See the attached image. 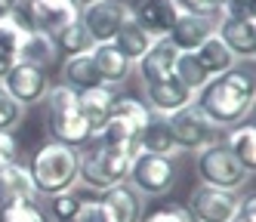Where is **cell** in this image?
I'll use <instances>...</instances> for the list:
<instances>
[{
	"instance_id": "9",
	"label": "cell",
	"mask_w": 256,
	"mask_h": 222,
	"mask_svg": "<svg viewBox=\"0 0 256 222\" xmlns=\"http://www.w3.org/2000/svg\"><path fill=\"white\" fill-rule=\"evenodd\" d=\"M244 200L238 198V192L213 188V185H194L188 194V216L192 222H232L241 213Z\"/></svg>"
},
{
	"instance_id": "5",
	"label": "cell",
	"mask_w": 256,
	"mask_h": 222,
	"mask_svg": "<svg viewBox=\"0 0 256 222\" xmlns=\"http://www.w3.org/2000/svg\"><path fill=\"white\" fill-rule=\"evenodd\" d=\"M130 164H133V154L120 152V148H108L93 139L80 152V182L93 192H105L112 185L126 182Z\"/></svg>"
},
{
	"instance_id": "13",
	"label": "cell",
	"mask_w": 256,
	"mask_h": 222,
	"mask_svg": "<svg viewBox=\"0 0 256 222\" xmlns=\"http://www.w3.org/2000/svg\"><path fill=\"white\" fill-rule=\"evenodd\" d=\"M96 204H99L102 222H139L142 213H145L142 210V194L130 182H120V185H112V188L99 192Z\"/></svg>"
},
{
	"instance_id": "26",
	"label": "cell",
	"mask_w": 256,
	"mask_h": 222,
	"mask_svg": "<svg viewBox=\"0 0 256 222\" xmlns=\"http://www.w3.org/2000/svg\"><path fill=\"white\" fill-rule=\"evenodd\" d=\"M56 46H52V37L38 31V28H28L25 31V40H22V50H19V62H28V65H38V68H50L56 62Z\"/></svg>"
},
{
	"instance_id": "16",
	"label": "cell",
	"mask_w": 256,
	"mask_h": 222,
	"mask_svg": "<svg viewBox=\"0 0 256 222\" xmlns=\"http://www.w3.org/2000/svg\"><path fill=\"white\" fill-rule=\"evenodd\" d=\"M216 34L234 59H253L256 56V18H228L216 16Z\"/></svg>"
},
{
	"instance_id": "24",
	"label": "cell",
	"mask_w": 256,
	"mask_h": 222,
	"mask_svg": "<svg viewBox=\"0 0 256 222\" xmlns=\"http://www.w3.org/2000/svg\"><path fill=\"white\" fill-rule=\"evenodd\" d=\"M194 56H198L200 68H204L210 78H216V74H226V71H232V68L238 65V59L232 56V50L219 40V34H210L207 40L194 50Z\"/></svg>"
},
{
	"instance_id": "31",
	"label": "cell",
	"mask_w": 256,
	"mask_h": 222,
	"mask_svg": "<svg viewBox=\"0 0 256 222\" xmlns=\"http://www.w3.org/2000/svg\"><path fill=\"white\" fill-rule=\"evenodd\" d=\"M22 118H25V108L4 90V84H0V130L12 133V130L22 124Z\"/></svg>"
},
{
	"instance_id": "34",
	"label": "cell",
	"mask_w": 256,
	"mask_h": 222,
	"mask_svg": "<svg viewBox=\"0 0 256 222\" xmlns=\"http://www.w3.org/2000/svg\"><path fill=\"white\" fill-rule=\"evenodd\" d=\"M179 12H192V16H210L216 18L219 16V6L222 0H173Z\"/></svg>"
},
{
	"instance_id": "8",
	"label": "cell",
	"mask_w": 256,
	"mask_h": 222,
	"mask_svg": "<svg viewBox=\"0 0 256 222\" xmlns=\"http://www.w3.org/2000/svg\"><path fill=\"white\" fill-rule=\"evenodd\" d=\"M126 182H130L139 194L160 198V194H167L176 185V164H173V158L139 152L133 158V164H130V176H126Z\"/></svg>"
},
{
	"instance_id": "36",
	"label": "cell",
	"mask_w": 256,
	"mask_h": 222,
	"mask_svg": "<svg viewBox=\"0 0 256 222\" xmlns=\"http://www.w3.org/2000/svg\"><path fill=\"white\" fill-rule=\"evenodd\" d=\"M16 158H19V142H16L12 133L0 130V164H12Z\"/></svg>"
},
{
	"instance_id": "35",
	"label": "cell",
	"mask_w": 256,
	"mask_h": 222,
	"mask_svg": "<svg viewBox=\"0 0 256 222\" xmlns=\"http://www.w3.org/2000/svg\"><path fill=\"white\" fill-rule=\"evenodd\" d=\"M219 16H228V18H253V0H222Z\"/></svg>"
},
{
	"instance_id": "3",
	"label": "cell",
	"mask_w": 256,
	"mask_h": 222,
	"mask_svg": "<svg viewBox=\"0 0 256 222\" xmlns=\"http://www.w3.org/2000/svg\"><path fill=\"white\" fill-rule=\"evenodd\" d=\"M44 99H46V133L52 142H62L68 148H84L96 139L86 118L80 114L74 90L59 84V86H50Z\"/></svg>"
},
{
	"instance_id": "7",
	"label": "cell",
	"mask_w": 256,
	"mask_h": 222,
	"mask_svg": "<svg viewBox=\"0 0 256 222\" xmlns=\"http://www.w3.org/2000/svg\"><path fill=\"white\" fill-rule=\"evenodd\" d=\"M167 124H170V133H173V142H176L179 152H204L207 145L222 142V130L213 126L204 114H200L194 102L179 108L176 114H170Z\"/></svg>"
},
{
	"instance_id": "39",
	"label": "cell",
	"mask_w": 256,
	"mask_h": 222,
	"mask_svg": "<svg viewBox=\"0 0 256 222\" xmlns=\"http://www.w3.org/2000/svg\"><path fill=\"white\" fill-rule=\"evenodd\" d=\"M4 4H6V6H12V10H19V6L25 4V0H4Z\"/></svg>"
},
{
	"instance_id": "28",
	"label": "cell",
	"mask_w": 256,
	"mask_h": 222,
	"mask_svg": "<svg viewBox=\"0 0 256 222\" xmlns=\"http://www.w3.org/2000/svg\"><path fill=\"white\" fill-rule=\"evenodd\" d=\"M50 37H52L56 52H65V59H68V56H80V52L93 50V40H90L86 28L80 25V18H78V22H71V25H65V28H59L56 34H50Z\"/></svg>"
},
{
	"instance_id": "6",
	"label": "cell",
	"mask_w": 256,
	"mask_h": 222,
	"mask_svg": "<svg viewBox=\"0 0 256 222\" xmlns=\"http://www.w3.org/2000/svg\"><path fill=\"white\" fill-rule=\"evenodd\" d=\"M198 179H200V185L238 192L247 185L250 173L234 160V154L226 148V142H213L204 152H198Z\"/></svg>"
},
{
	"instance_id": "25",
	"label": "cell",
	"mask_w": 256,
	"mask_h": 222,
	"mask_svg": "<svg viewBox=\"0 0 256 222\" xmlns=\"http://www.w3.org/2000/svg\"><path fill=\"white\" fill-rule=\"evenodd\" d=\"M226 148L247 173L256 170V126L253 124H234L226 136Z\"/></svg>"
},
{
	"instance_id": "21",
	"label": "cell",
	"mask_w": 256,
	"mask_h": 222,
	"mask_svg": "<svg viewBox=\"0 0 256 222\" xmlns=\"http://www.w3.org/2000/svg\"><path fill=\"white\" fill-rule=\"evenodd\" d=\"M114 99H118L114 86H105V84H99V86H93V90H84V92H78L80 114L86 118L90 130H93V136H96L99 130L105 126V120L112 118V105H114Z\"/></svg>"
},
{
	"instance_id": "19",
	"label": "cell",
	"mask_w": 256,
	"mask_h": 222,
	"mask_svg": "<svg viewBox=\"0 0 256 222\" xmlns=\"http://www.w3.org/2000/svg\"><path fill=\"white\" fill-rule=\"evenodd\" d=\"M176 56H179V50L167 40V37H164V40H154V44L148 46V52H145L142 59L136 62L142 84H154V80H167V78H173Z\"/></svg>"
},
{
	"instance_id": "17",
	"label": "cell",
	"mask_w": 256,
	"mask_h": 222,
	"mask_svg": "<svg viewBox=\"0 0 256 222\" xmlns=\"http://www.w3.org/2000/svg\"><path fill=\"white\" fill-rule=\"evenodd\" d=\"M210 34H216V18L179 12L176 22H173V28H170V34H167V40H170L179 52H194Z\"/></svg>"
},
{
	"instance_id": "2",
	"label": "cell",
	"mask_w": 256,
	"mask_h": 222,
	"mask_svg": "<svg viewBox=\"0 0 256 222\" xmlns=\"http://www.w3.org/2000/svg\"><path fill=\"white\" fill-rule=\"evenodd\" d=\"M28 176L38 194H62L80 182V148H68L62 142H44L28 158Z\"/></svg>"
},
{
	"instance_id": "18",
	"label": "cell",
	"mask_w": 256,
	"mask_h": 222,
	"mask_svg": "<svg viewBox=\"0 0 256 222\" xmlns=\"http://www.w3.org/2000/svg\"><path fill=\"white\" fill-rule=\"evenodd\" d=\"M34 198H38V192H34V182L28 176V166L19 160L0 164V210L22 200H34Z\"/></svg>"
},
{
	"instance_id": "32",
	"label": "cell",
	"mask_w": 256,
	"mask_h": 222,
	"mask_svg": "<svg viewBox=\"0 0 256 222\" xmlns=\"http://www.w3.org/2000/svg\"><path fill=\"white\" fill-rule=\"evenodd\" d=\"M78 204H80V198H74L71 192L52 194L50 198V219L52 222H71V216L78 213Z\"/></svg>"
},
{
	"instance_id": "29",
	"label": "cell",
	"mask_w": 256,
	"mask_h": 222,
	"mask_svg": "<svg viewBox=\"0 0 256 222\" xmlns=\"http://www.w3.org/2000/svg\"><path fill=\"white\" fill-rule=\"evenodd\" d=\"M173 78H176L182 86H188L192 92H198L200 86L210 80V74L200 68V62H198L194 52H179V56H176V65H173Z\"/></svg>"
},
{
	"instance_id": "23",
	"label": "cell",
	"mask_w": 256,
	"mask_h": 222,
	"mask_svg": "<svg viewBox=\"0 0 256 222\" xmlns=\"http://www.w3.org/2000/svg\"><path fill=\"white\" fill-rule=\"evenodd\" d=\"M139 152H148V154H164V158H173L179 148L173 142V133H170V124L167 118L160 114H152L148 124H145L142 136H139Z\"/></svg>"
},
{
	"instance_id": "40",
	"label": "cell",
	"mask_w": 256,
	"mask_h": 222,
	"mask_svg": "<svg viewBox=\"0 0 256 222\" xmlns=\"http://www.w3.org/2000/svg\"><path fill=\"white\" fill-rule=\"evenodd\" d=\"M78 4H80V6H86V4H96V0H78Z\"/></svg>"
},
{
	"instance_id": "22",
	"label": "cell",
	"mask_w": 256,
	"mask_h": 222,
	"mask_svg": "<svg viewBox=\"0 0 256 222\" xmlns=\"http://www.w3.org/2000/svg\"><path fill=\"white\" fill-rule=\"evenodd\" d=\"M99 74H96V65L90 59V52H80V56H68L62 62V86L74 90V92H84V90H93L99 86Z\"/></svg>"
},
{
	"instance_id": "14",
	"label": "cell",
	"mask_w": 256,
	"mask_h": 222,
	"mask_svg": "<svg viewBox=\"0 0 256 222\" xmlns=\"http://www.w3.org/2000/svg\"><path fill=\"white\" fill-rule=\"evenodd\" d=\"M126 6H130V18L152 40H164L179 16L173 0H136V4H126Z\"/></svg>"
},
{
	"instance_id": "20",
	"label": "cell",
	"mask_w": 256,
	"mask_h": 222,
	"mask_svg": "<svg viewBox=\"0 0 256 222\" xmlns=\"http://www.w3.org/2000/svg\"><path fill=\"white\" fill-rule=\"evenodd\" d=\"M90 59L96 65V74L105 86H120L126 78H130V68L133 62L124 59L120 50H114V44H96L90 50Z\"/></svg>"
},
{
	"instance_id": "30",
	"label": "cell",
	"mask_w": 256,
	"mask_h": 222,
	"mask_svg": "<svg viewBox=\"0 0 256 222\" xmlns=\"http://www.w3.org/2000/svg\"><path fill=\"white\" fill-rule=\"evenodd\" d=\"M0 222H50L46 210L34 200H22V204H12V207L0 210Z\"/></svg>"
},
{
	"instance_id": "4",
	"label": "cell",
	"mask_w": 256,
	"mask_h": 222,
	"mask_svg": "<svg viewBox=\"0 0 256 222\" xmlns=\"http://www.w3.org/2000/svg\"><path fill=\"white\" fill-rule=\"evenodd\" d=\"M148 118H152V111L145 108V102L118 96L112 105V118L96 133V142H102L108 148H120V152L136 158L139 154V136H142L145 124H148Z\"/></svg>"
},
{
	"instance_id": "12",
	"label": "cell",
	"mask_w": 256,
	"mask_h": 222,
	"mask_svg": "<svg viewBox=\"0 0 256 222\" xmlns=\"http://www.w3.org/2000/svg\"><path fill=\"white\" fill-rule=\"evenodd\" d=\"M25 22L44 34H56L59 28L80 18L78 0H25Z\"/></svg>"
},
{
	"instance_id": "10",
	"label": "cell",
	"mask_w": 256,
	"mask_h": 222,
	"mask_svg": "<svg viewBox=\"0 0 256 222\" xmlns=\"http://www.w3.org/2000/svg\"><path fill=\"white\" fill-rule=\"evenodd\" d=\"M126 18H130V6H126L124 0H96V4L80 6V25L86 28L93 46L96 44H112Z\"/></svg>"
},
{
	"instance_id": "27",
	"label": "cell",
	"mask_w": 256,
	"mask_h": 222,
	"mask_svg": "<svg viewBox=\"0 0 256 222\" xmlns=\"http://www.w3.org/2000/svg\"><path fill=\"white\" fill-rule=\"evenodd\" d=\"M114 50H120V56H124V59H130V62H139L142 59V56L145 52H148V46L154 44L152 40V37L148 34H145L136 22H133V18H126V22H124V28L114 34Z\"/></svg>"
},
{
	"instance_id": "15",
	"label": "cell",
	"mask_w": 256,
	"mask_h": 222,
	"mask_svg": "<svg viewBox=\"0 0 256 222\" xmlns=\"http://www.w3.org/2000/svg\"><path fill=\"white\" fill-rule=\"evenodd\" d=\"M145 99H148V108L152 114H160V118H170L176 114L179 108H186L194 102V92L188 86H182L176 78H167V80H154V84H145Z\"/></svg>"
},
{
	"instance_id": "11",
	"label": "cell",
	"mask_w": 256,
	"mask_h": 222,
	"mask_svg": "<svg viewBox=\"0 0 256 222\" xmlns=\"http://www.w3.org/2000/svg\"><path fill=\"white\" fill-rule=\"evenodd\" d=\"M4 90L19 102L22 108L28 105H38L44 102L46 90H50V78H46V68H38V65H28V62H16L4 78H0Z\"/></svg>"
},
{
	"instance_id": "37",
	"label": "cell",
	"mask_w": 256,
	"mask_h": 222,
	"mask_svg": "<svg viewBox=\"0 0 256 222\" xmlns=\"http://www.w3.org/2000/svg\"><path fill=\"white\" fill-rule=\"evenodd\" d=\"M71 222H102L99 204H96V200H80V204H78V213L71 216Z\"/></svg>"
},
{
	"instance_id": "1",
	"label": "cell",
	"mask_w": 256,
	"mask_h": 222,
	"mask_svg": "<svg viewBox=\"0 0 256 222\" xmlns=\"http://www.w3.org/2000/svg\"><path fill=\"white\" fill-rule=\"evenodd\" d=\"M256 102V80L250 68H232L226 74H216L194 92V105L213 126L232 130L234 124L247 120Z\"/></svg>"
},
{
	"instance_id": "33",
	"label": "cell",
	"mask_w": 256,
	"mask_h": 222,
	"mask_svg": "<svg viewBox=\"0 0 256 222\" xmlns=\"http://www.w3.org/2000/svg\"><path fill=\"white\" fill-rule=\"evenodd\" d=\"M139 222H192L186 207H176V204H160V207L142 213Z\"/></svg>"
},
{
	"instance_id": "38",
	"label": "cell",
	"mask_w": 256,
	"mask_h": 222,
	"mask_svg": "<svg viewBox=\"0 0 256 222\" xmlns=\"http://www.w3.org/2000/svg\"><path fill=\"white\" fill-rule=\"evenodd\" d=\"M232 222H256V200L250 198V200L244 204V207H241V213H238Z\"/></svg>"
}]
</instances>
